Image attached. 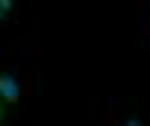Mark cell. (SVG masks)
Masks as SVG:
<instances>
[{"label":"cell","instance_id":"6da1fadb","mask_svg":"<svg viewBox=\"0 0 150 126\" xmlns=\"http://www.w3.org/2000/svg\"><path fill=\"white\" fill-rule=\"evenodd\" d=\"M18 81H15V75L12 72H0V99H3L6 105H15L18 102Z\"/></svg>","mask_w":150,"mask_h":126},{"label":"cell","instance_id":"7a4b0ae2","mask_svg":"<svg viewBox=\"0 0 150 126\" xmlns=\"http://www.w3.org/2000/svg\"><path fill=\"white\" fill-rule=\"evenodd\" d=\"M12 6H15V3H12V0H0V12H3V15H6V12H9Z\"/></svg>","mask_w":150,"mask_h":126},{"label":"cell","instance_id":"3957f363","mask_svg":"<svg viewBox=\"0 0 150 126\" xmlns=\"http://www.w3.org/2000/svg\"><path fill=\"white\" fill-rule=\"evenodd\" d=\"M123 126H141V120H138V117H129V120L123 123Z\"/></svg>","mask_w":150,"mask_h":126},{"label":"cell","instance_id":"277c9868","mask_svg":"<svg viewBox=\"0 0 150 126\" xmlns=\"http://www.w3.org/2000/svg\"><path fill=\"white\" fill-rule=\"evenodd\" d=\"M3 114H6V111H3V102H0V126H3Z\"/></svg>","mask_w":150,"mask_h":126},{"label":"cell","instance_id":"5b68a950","mask_svg":"<svg viewBox=\"0 0 150 126\" xmlns=\"http://www.w3.org/2000/svg\"><path fill=\"white\" fill-rule=\"evenodd\" d=\"M0 18H3V12H0Z\"/></svg>","mask_w":150,"mask_h":126}]
</instances>
